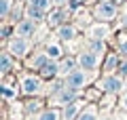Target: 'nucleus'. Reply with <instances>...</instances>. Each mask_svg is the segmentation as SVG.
<instances>
[{
    "label": "nucleus",
    "instance_id": "obj_1",
    "mask_svg": "<svg viewBox=\"0 0 127 120\" xmlns=\"http://www.w3.org/2000/svg\"><path fill=\"white\" fill-rule=\"evenodd\" d=\"M93 15H95V19H100V21H110V19H114V15H117V6H114L112 2H100V4L93 9Z\"/></svg>",
    "mask_w": 127,
    "mask_h": 120
},
{
    "label": "nucleus",
    "instance_id": "obj_2",
    "mask_svg": "<svg viewBox=\"0 0 127 120\" xmlns=\"http://www.w3.org/2000/svg\"><path fill=\"white\" fill-rule=\"evenodd\" d=\"M85 82H87V76L83 70H74L66 76V86H70V89H81V86H85Z\"/></svg>",
    "mask_w": 127,
    "mask_h": 120
},
{
    "label": "nucleus",
    "instance_id": "obj_3",
    "mask_svg": "<svg viewBox=\"0 0 127 120\" xmlns=\"http://www.w3.org/2000/svg\"><path fill=\"white\" fill-rule=\"evenodd\" d=\"M21 89L26 95H32V93H38L40 91V80L36 76H23L21 80Z\"/></svg>",
    "mask_w": 127,
    "mask_h": 120
},
{
    "label": "nucleus",
    "instance_id": "obj_4",
    "mask_svg": "<svg viewBox=\"0 0 127 120\" xmlns=\"http://www.w3.org/2000/svg\"><path fill=\"white\" fill-rule=\"evenodd\" d=\"M78 65H81L83 70H93V67L97 65V55H95L93 51H85V53H81V57H78Z\"/></svg>",
    "mask_w": 127,
    "mask_h": 120
},
{
    "label": "nucleus",
    "instance_id": "obj_5",
    "mask_svg": "<svg viewBox=\"0 0 127 120\" xmlns=\"http://www.w3.org/2000/svg\"><path fill=\"white\" fill-rule=\"evenodd\" d=\"M100 86L104 91H108V93H119L121 91V78H117V76H106V78H102Z\"/></svg>",
    "mask_w": 127,
    "mask_h": 120
},
{
    "label": "nucleus",
    "instance_id": "obj_6",
    "mask_svg": "<svg viewBox=\"0 0 127 120\" xmlns=\"http://www.w3.org/2000/svg\"><path fill=\"white\" fill-rule=\"evenodd\" d=\"M9 51L13 55H17V57H21L28 51V42L23 38H13V40H9Z\"/></svg>",
    "mask_w": 127,
    "mask_h": 120
},
{
    "label": "nucleus",
    "instance_id": "obj_7",
    "mask_svg": "<svg viewBox=\"0 0 127 120\" xmlns=\"http://www.w3.org/2000/svg\"><path fill=\"white\" fill-rule=\"evenodd\" d=\"M74 89H70V86H66V89H62L57 95H55V101L57 103H66V105H70V103H74Z\"/></svg>",
    "mask_w": 127,
    "mask_h": 120
},
{
    "label": "nucleus",
    "instance_id": "obj_8",
    "mask_svg": "<svg viewBox=\"0 0 127 120\" xmlns=\"http://www.w3.org/2000/svg\"><path fill=\"white\" fill-rule=\"evenodd\" d=\"M36 32V25H34V19H30V21H21L17 23V34L19 36H32Z\"/></svg>",
    "mask_w": 127,
    "mask_h": 120
},
{
    "label": "nucleus",
    "instance_id": "obj_9",
    "mask_svg": "<svg viewBox=\"0 0 127 120\" xmlns=\"http://www.w3.org/2000/svg\"><path fill=\"white\" fill-rule=\"evenodd\" d=\"M40 74L45 76V78H53V76H57V74H59V65L53 61V59H51V61H47V65L40 70Z\"/></svg>",
    "mask_w": 127,
    "mask_h": 120
},
{
    "label": "nucleus",
    "instance_id": "obj_10",
    "mask_svg": "<svg viewBox=\"0 0 127 120\" xmlns=\"http://www.w3.org/2000/svg\"><path fill=\"white\" fill-rule=\"evenodd\" d=\"M74 36H76V30H74L72 25H62V27H59V38H64V40H72Z\"/></svg>",
    "mask_w": 127,
    "mask_h": 120
},
{
    "label": "nucleus",
    "instance_id": "obj_11",
    "mask_svg": "<svg viewBox=\"0 0 127 120\" xmlns=\"http://www.w3.org/2000/svg\"><path fill=\"white\" fill-rule=\"evenodd\" d=\"M49 61V55H36V57L30 61V67H36V70H42Z\"/></svg>",
    "mask_w": 127,
    "mask_h": 120
},
{
    "label": "nucleus",
    "instance_id": "obj_12",
    "mask_svg": "<svg viewBox=\"0 0 127 120\" xmlns=\"http://www.w3.org/2000/svg\"><path fill=\"white\" fill-rule=\"evenodd\" d=\"M106 34H108V27L106 25H93L91 27V36H93L95 40H102Z\"/></svg>",
    "mask_w": 127,
    "mask_h": 120
},
{
    "label": "nucleus",
    "instance_id": "obj_13",
    "mask_svg": "<svg viewBox=\"0 0 127 120\" xmlns=\"http://www.w3.org/2000/svg\"><path fill=\"white\" fill-rule=\"evenodd\" d=\"M78 103H70V105H66V110H64V120H72L74 116H76V112H78Z\"/></svg>",
    "mask_w": 127,
    "mask_h": 120
},
{
    "label": "nucleus",
    "instance_id": "obj_14",
    "mask_svg": "<svg viewBox=\"0 0 127 120\" xmlns=\"http://www.w3.org/2000/svg\"><path fill=\"white\" fill-rule=\"evenodd\" d=\"M26 13H28V17H30V19H36V21H38V19H42V17H45V13H42V9H38V6H28V9H26Z\"/></svg>",
    "mask_w": 127,
    "mask_h": 120
},
{
    "label": "nucleus",
    "instance_id": "obj_15",
    "mask_svg": "<svg viewBox=\"0 0 127 120\" xmlns=\"http://www.w3.org/2000/svg\"><path fill=\"white\" fill-rule=\"evenodd\" d=\"M38 120H59V114L55 110H45L40 116H38Z\"/></svg>",
    "mask_w": 127,
    "mask_h": 120
},
{
    "label": "nucleus",
    "instance_id": "obj_16",
    "mask_svg": "<svg viewBox=\"0 0 127 120\" xmlns=\"http://www.w3.org/2000/svg\"><path fill=\"white\" fill-rule=\"evenodd\" d=\"M72 67H74V61H72V59H66V61L59 65V72H62V74H66V72H68V74H70V72H74Z\"/></svg>",
    "mask_w": 127,
    "mask_h": 120
},
{
    "label": "nucleus",
    "instance_id": "obj_17",
    "mask_svg": "<svg viewBox=\"0 0 127 120\" xmlns=\"http://www.w3.org/2000/svg\"><path fill=\"white\" fill-rule=\"evenodd\" d=\"M47 55H49L51 59H55V57H59V55H62V51H59L57 44H49V46H47Z\"/></svg>",
    "mask_w": 127,
    "mask_h": 120
},
{
    "label": "nucleus",
    "instance_id": "obj_18",
    "mask_svg": "<svg viewBox=\"0 0 127 120\" xmlns=\"http://www.w3.org/2000/svg\"><path fill=\"white\" fill-rule=\"evenodd\" d=\"M78 120H95V107H87V110L81 114Z\"/></svg>",
    "mask_w": 127,
    "mask_h": 120
},
{
    "label": "nucleus",
    "instance_id": "obj_19",
    "mask_svg": "<svg viewBox=\"0 0 127 120\" xmlns=\"http://www.w3.org/2000/svg\"><path fill=\"white\" fill-rule=\"evenodd\" d=\"M64 17H66V11H55V15H51L49 21H51V25H57V23L62 21Z\"/></svg>",
    "mask_w": 127,
    "mask_h": 120
},
{
    "label": "nucleus",
    "instance_id": "obj_20",
    "mask_svg": "<svg viewBox=\"0 0 127 120\" xmlns=\"http://www.w3.org/2000/svg\"><path fill=\"white\" fill-rule=\"evenodd\" d=\"M0 63H2V65H0L2 67V74H6V72L11 70V57L9 55H2V57H0Z\"/></svg>",
    "mask_w": 127,
    "mask_h": 120
},
{
    "label": "nucleus",
    "instance_id": "obj_21",
    "mask_svg": "<svg viewBox=\"0 0 127 120\" xmlns=\"http://www.w3.org/2000/svg\"><path fill=\"white\" fill-rule=\"evenodd\" d=\"M91 51H93L95 55L102 53V51H104V42H102V40H93V42H91Z\"/></svg>",
    "mask_w": 127,
    "mask_h": 120
},
{
    "label": "nucleus",
    "instance_id": "obj_22",
    "mask_svg": "<svg viewBox=\"0 0 127 120\" xmlns=\"http://www.w3.org/2000/svg\"><path fill=\"white\" fill-rule=\"evenodd\" d=\"M30 4H32V6H38V9L45 11L47 6H49V0H30Z\"/></svg>",
    "mask_w": 127,
    "mask_h": 120
},
{
    "label": "nucleus",
    "instance_id": "obj_23",
    "mask_svg": "<svg viewBox=\"0 0 127 120\" xmlns=\"http://www.w3.org/2000/svg\"><path fill=\"white\" fill-rule=\"evenodd\" d=\"M119 53L127 55V38H119Z\"/></svg>",
    "mask_w": 127,
    "mask_h": 120
},
{
    "label": "nucleus",
    "instance_id": "obj_24",
    "mask_svg": "<svg viewBox=\"0 0 127 120\" xmlns=\"http://www.w3.org/2000/svg\"><path fill=\"white\" fill-rule=\"evenodd\" d=\"M11 6V0H0V15H6Z\"/></svg>",
    "mask_w": 127,
    "mask_h": 120
},
{
    "label": "nucleus",
    "instance_id": "obj_25",
    "mask_svg": "<svg viewBox=\"0 0 127 120\" xmlns=\"http://www.w3.org/2000/svg\"><path fill=\"white\" fill-rule=\"evenodd\" d=\"M112 67H117V57H114V55H110L108 61H106V70H112Z\"/></svg>",
    "mask_w": 127,
    "mask_h": 120
},
{
    "label": "nucleus",
    "instance_id": "obj_26",
    "mask_svg": "<svg viewBox=\"0 0 127 120\" xmlns=\"http://www.w3.org/2000/svg\"><path fill=\"white\" fill-rule=\"evenodd\" d=\"M2 93H4V95H6V97H13V91H11V89H9V86H4V89H2Z\"/></svg>",
    "mask_w": 127,
    "mask_h": 120
},
{
    "label": "nucleus",
    "instance_id": "obj_27",
    "mask_svg": "<svg viewBox=\"0 0 127 120\" xmlns=\"http://www.w3.org/2000/svg\"><path fill=\"white\" fill-rule=\"evenodd\" d=\"M70 2V6H76V4H81V2H85V0H68Z\"/></svg>",
    "mask_w": 127,
    "mask_h": 120
},
{
    "label": "nucleus",
    "instance_id": "obj_28",
    "mask_svg": "<svg viewBox=\"0 0 127 120\" xmlns=\"http://www.w3.org/2000/svg\"><path fill=\"white\" fill-rule=\"evenodd\" d=\"M121 74H123V76L127 74V63H123V65H121Z\"/></svg>",
    "mask_w": 127,
    "mask_h": 120
},
{
    "label": "nucleus",
    "instance_id": "obj_29",
    "mask_svg": "<svg viewBox=\"0 0 127 120\" xmlns=\"http://www.w3.org/2000/svg\"><path fill=\"white\" fill-rule=\"evenodd\" d=\"M121 105H123V110H127V95L123 97V101H121Z\"/></svg>",
    "mask_w": 127,
    "mask_h": 120
}]
</instances>
